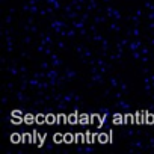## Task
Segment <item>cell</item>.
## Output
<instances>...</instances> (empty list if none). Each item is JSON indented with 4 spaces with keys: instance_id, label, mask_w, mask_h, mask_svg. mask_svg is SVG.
Here are the masks:
<instances>
[]
</instances>
